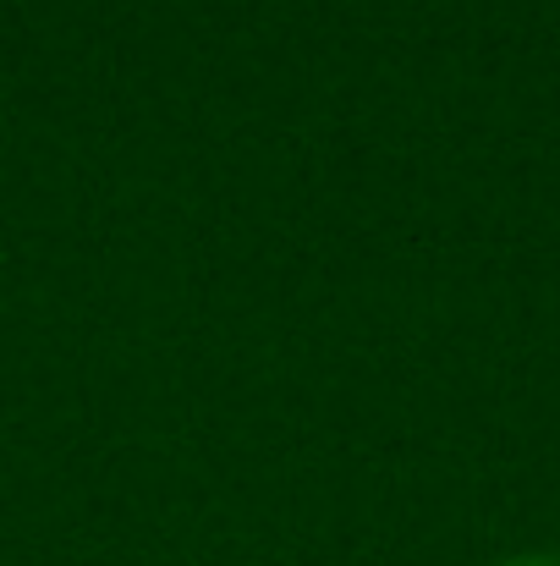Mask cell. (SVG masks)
Listing matches in <instances>:
<instances>
[{
	"instance_id": "6da1fadb",
	"label": "cell",
	"mask_w": 560,
	"mask_h": 566,
	"mask_svg": "<svg viewBox=\"0 0 560 566\" xmlns=\"http://www.w3.org/2000/svg\"><path fill=\"white\" fill-rule=\"evenodd\" d=\"M500 566H560V556H511V562Z\"/></svg>"
}]
</instances>
